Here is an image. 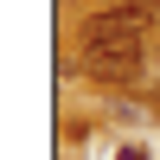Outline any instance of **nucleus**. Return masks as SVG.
Masks as SVG:
<instances>
[{"mask_svg":"<svg viewBox=\"0 0 160 160\" xmlns=\"http://www.w3.org/2000/svg\"><path fill=\"white\" fill-rule=\"evenodd\" d=\"M141 32H148V0H122L83 19V45H135Z\"/></svg>","mask_w":160,"mask_h":160,"instance_id":"nucleus-1","label":"nucleus"},{"mask_svg":"<svg viewBox=\"0 0 160 160\" xmlns=\"http://www.w3.org/2000/svg\"><path fill=\"white\" fill-rule=\"evenodd\" d=\"M141 64H148V45H83V71L96 77V83H135Z\"/></svg>","mask_w":160,"mask_h":160,"instance_id":"nucleus-2","label":"nucleus"}]
</instances>
